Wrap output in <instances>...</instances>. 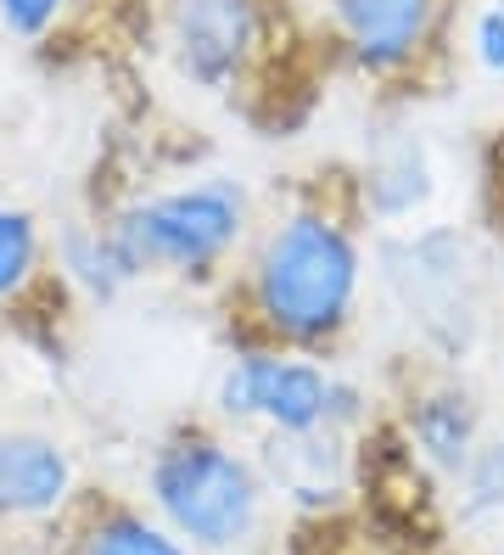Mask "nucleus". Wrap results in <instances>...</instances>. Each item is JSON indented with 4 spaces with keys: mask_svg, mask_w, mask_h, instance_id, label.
Masks as SVG:
<instances>
[{
    "mask_svg": "<svg viewBox=\"0 0 504 555\" xmlns=\"http://www.w3.org/2000/svg\"><path fill=\"white\" fill-rule=\"evenodd\" d=\"M51 270V236L34 208L0 203V309H17Z\"/></svg>",
    "mask_w": 504,
    "mask_h": 555,
    "instance_id": "11",
    "label": "nucleus"
},
{
    "mask_svg": "<svg viewBox=\"0 0 504 555\" xmlns=\"http://www.w3.org/2000/svg\"><path fill=\"white\" fill-rule=\"evenodd\" d=\"M79 555H191V550L168 528L146 521L141 511H107V516H95Z\"/></svg>",
    "mask_w": 504,
    "mask_h": 555,
    "instance_id": "12",
    "label": "nucleus"
},
{
    "mask_svg": "<svg viewBox=\"0 0 504 555\" xmlns=\"http://www.w3.org/2000/svg\"><path fill=\"white\" fill-rule=\"evenodd\" d=\"M67 7H74V0H0V28L23 46H40L46 35H56Z\"/></svg>",
    "mask_w": 504,
    "mask_h": 555,
    "instance_id": "13",
    "label": "nucleus"
},
{
    "mask_svg": "<svg viewBox=\"0 0 504 555\" xmlns=\"http://www.w3.org/2000/svg\"><path fill=\"white\" fill-rule=\"evenodd\" d=\"M74 494V461L56 438L0 433V516H51Z\"/></svg>",
    "mask_w": 504,
    "mask_h": 555,
    "instance_id": "8",
    "label": "nucleus"
},
{
    "mask_svg": "<svg viewBox=\"0 0 504 555\" xmlns=\"http://www.w3.org/2000/svg\"><path fill=\"white\" fill-rule=\"evenodd\" d=\"M51 270L67 292H79V298L90 304H113L118 292H129L134 281V264L124 258L118 236L107 219H74L62 224V231L51 236Z\"/></svg>",
    "mask_w": 504,
    "mask_h": 555,
    "instance_id": "9",
    "label": "nucleus"
},
{
    "mask_svg": "<svg viewBox=\"0 0 504 555\" xmlns=\"http://www.w3.org/2000/svg\"><path fill=\"white\" fill-rule=\"evenodd\" d=\"M364 219L359 175L331 169L253 224L242 258L219 281L242 348L325 359L353 332L364 298Z\"/></svg>",
    "mask_w": 504,
    "mask_h": 555,
    "instance_id": "1",
    "label": "nucleus"
},
{
    "mask_svg": "<svg viewBox=\"0 0 504 555\" xmlns=\"http://www.w3.org/2000/svg\"><path fill=\"white\" fill-rule=\"evenodd\" d=\"M460 0H325V46L382 95H421L449 62Z\"/></svg>",
    "mask_w": 504,
    "mask_h": 555,
    "instance_id": "5",
    "label": "nucleus"
},
{
    "mask_svg": "<svg viewBox=\"0 0 504 555\" xmlns=\"http://www.w3.org/2000/svg\"><path fill=\"white\" fill-rule=\"evenodd\" d=\"M163 51L202 95H258L292 46L286 0H157Z\"/></svg>",
    "mask_w": 504,
    "mask_h": 555,
    "instance_id": "3",
    "label": "nucleus"
},
{
    "mask_svg": "<svg viewBox=\"0 0 504 555\" xmlns=\"http://www.w3.org/2000/svg\"><path fill=\"white\" fill-rule=\"evenodd\" d=\"M410 438L421 443V454L443 472H465V461L477 454V399L460 382L426 387L410 404Z\"/></svg>",
    "mask_w": 504,
    "mask_h": 555,
    "instance_id": "10",
    "label": "nucleus"
},
{
    "mask_svg": "<svg viewBox=\"0 0 504 555\" xmlns=\"http://www.w3.org/2000/svg\"><path fill=\"white\" fill-rule=\"evenodd\" d=\"M146 488L168 528L202 550H230L258 528L263 482L247 454H235L208 427L168 433L152 454Z\"/></svg>",
    "mask_w": 504,
    "mask_h": 555,
    "instance_id": "4",
    "label": "nucleus"
},
{
    "mask_svg": "<svg viewBox=\"0 0 504 555\" xmlns=\"http://www.w3.org/2000/svg\"><path fill=\"white\" fill-rule=\"evenodd\" d=\"M353 393L314 353L235 348L219 376V410L235 421H263L269 433H331Z\"/></svg>",
    "mask_w": 504,
    "mask_h": 555,
    "instance_id": "7",
    "label": "nucleus"
},
{
    "mask_svg": "<svg viewBox=\"0 0 504 555\" xmlns=\"http://www.w3.org/2000/svg\"><path fill=\"white\" fill-rule=\"evenodd\" d=\"M107 224L141 281H224L258 219L242 180L202 175L185 185L129 197L107 214Z\"/></svg>",
    "mask_w": 504,
    "mask_h": 555,
    "instance_id": "2",
    "label": "nucleus"
},
{
    "mask_svg": "<svg viewBox=\"0 0 504 555\" xmlns=\"http://www.w3.org/2000/svg\"><path fill=\"white\" fill-rule=\"evenodd\" d=\"M482 208L493 214V231H504V129H493V146L482 163Z\"/></svg>",
    "mask_w": 504,
    "mask_h": 555,
    "instance_id": "15",
    "label": "nucleus"
},
{
    "mask_svg": "<svg viewBox=\"0 0 504 555\" xmlns=\"http://www.w3.org/2000/svg\"><path fill=\"white\" fill-rule=\"evenodd\" d=\"M376 264L398 309L421 325V337L460 359L482 325V264L470 253V236L460 224L392 231L376 242Z\"/></svg>",
    "mask_w": 504,
    "mask_h": 555,
    "instance_id": "6",
    "label": "nucleus"
},
{
    "mask_svg": "<svg viewBox=\"0 0 504 555\" xmlns=\"http://www.w3.org/2000/svg\"><path fill=\"white\" fill-rule=\"evenodd\" d=\"M470 40H477V62L488 74H504V0L488 12H477V23H470Z\"/></svg>",
    "mask_w": 504,
    "mask_h": 555,
    "instance_id": "14",
    "label": "nucleus"
}]
</instances>
